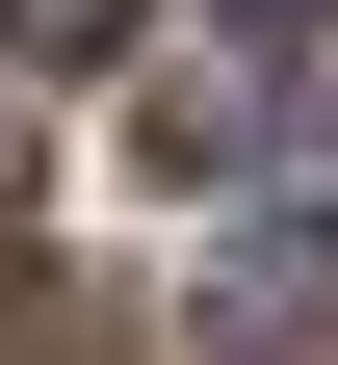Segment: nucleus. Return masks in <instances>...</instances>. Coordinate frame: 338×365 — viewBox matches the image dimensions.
<instances>
[{
	"label": "nucleus",
	"mask_w": 338,
	"mask_h": 365,
	"mask_svg": "<svg viewBox=\"0 0 338 365\" xmlns=\"http://www.w3.org/2000/svg\"><path fill=\"white\" fill-rule=\"evenodd\" d=\"M182 313H208V365H312L338 339V209H234Z\"/></svg>",
	"instance_id": "1"
},
{
	"label": "nucleus",
	"mask_w": 338,
	"mask_h": 365,
	"mask_svg": "<svg viewBox=\"0 0 338 365\" xmlns=\"http://www.w3.org/2000/svg\"><path fill=\"white\" fill-rule=\"evenodd\" d=\"M130 26H157V0H0V53H26V78H105Z\"/></svg>",
	"instance_id": "2"
},
{
	"label": "nucleus",
	"mask_w": 338,
	"mask_h": 365,
	"mask_svg": "<svg viewBox=\"0 0 338 365\" xmlns=\"http://www.w3.org/2000/svg\"><path fill=\"white\" fill-rule=\"evenodd\" d=\"M0 365H105V313H78L53 261H26V287H0Z\"/></svg>",
	"instance_id": "3"
},
{
	"label": "nucleus",
	"mask_w": 338,
	"mask_h": 365,
	"mask_svg": "<svg viewBox=\"0 0 338 365\" xmlns=\"http://www.w3.org/2000/svg\"><path fill=\"white\" fill-rule=\"evenodd\" d=\"M0 287H26V157H0Z\"/></svg>",
	"instance_id": "4"
},
{
	"label": "nucleus",
	"mask_w": 338,
	"mask_h": 365,
	"mask_svg": "<svg viewBox=\"0 0 338 365\" xmlns=\"http://www.w3.org/2000/svg\"><path fill=\"white\" fill-rule=\"evenodd\" d=\"M234 26H312V0H234Z\"/></svg>",
	"instance_id": "5"
}]
</instances>
